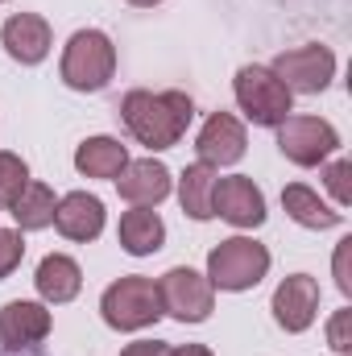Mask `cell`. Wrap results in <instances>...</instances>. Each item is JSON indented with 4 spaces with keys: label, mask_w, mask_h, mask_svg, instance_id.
I'll list each match as a JSON object with an SVG mask.
<instances>
[{
    "label": "cell",
    "mask_w": 352,
    "mask_h": 356,
    "mask_svg": "<svg viewBox=\"0 0 352 356\" xmlns=\"http://www.w3.org/2000/svg\"><path fill=\"white\" fill-rule=\"evenodd\" d=\"M120 120L145 149H175L195 120V104L186 91H129L120 99Z\"/></svg>",
    "instance_id": "cell-1"
},
{
    "label": "cell",
    "mask_w": 352,
    "mask_h": 356,
    "mask_svg": "<svg viewBox=\"0 0 352 356\" xmlns=\"http://www.w3.org/2000/svg\"><path fill=\"white\" fill-rule=\"evenodd\" d=\"M99 311H104V323L116 327V332H141V327H150L166 315L158 282L141 277V273H129V277L112 282L99 298Z\"/></svg>",
    "instance_id": "cell-2"
},
{
    "label": "cell",
    "mask_w": 352,
    "mask_h": 356,
    "mask_svg": "<svg viewBox=\"0 0 352 356\" xmlns=\"http://www.w3.org/2000/svg\"><path fill=\"white\" fill-rule=\"evenodd\" d=\"M116 71V46L108 33L99 29H79L71 33L67 50H63V83L75 91H99L108 88Z\"/></svg>",
    "instance_id": "cell-3"
},
{
    "label": "cell",
    "mask_w": 352,
    "mask_h": 356,
    "mask_svg": "<svg viewBox=\"0 0 352 356\" xmlns=\"http://www.w3.org/2000/svg\"><path fill=\"white\" fill-rule=\"evenodd\" d=\"M269 273V249L257 245L253 236H232V241H220L211 253H207V282L220 286V290H253Z\"/></svg>",
    "instance_id": "cell-4"
},
{
    "label": "cell",
    "mask_w": 352,
    "mask_h": 356,
    "mask_svg": "<svg viewBox=\"0 0 352 356\" xmlns=\"http://www.w3.org/2000/svg\"><path fill=\"white\" fill-rule=\"evenodd\" d=\"M237 104H241V112L253 120V124H262V129H278L286 116H290V104H294V95L286 91V83L269 71V67H241L237 71Z\"/></svg>",
    "instance_id": "cell-5"
},
{
    "label": "cell",
    "mask_w": 352,
    "mask_h": 356,
    "mask_svg": "<svg viewBox=\"0 0 352 356\" xmlns=\"http://www.w3.org/2000/svg\"><path fill=\"white\" fill-rule=\"evenodd\" d=\"M278 149L294 166H319L340 149V133L323 116H286L278 124Z\"/></svg>",
    "instance_id": "cell-6"
},
{
    "label": "cell",
    "mask_w": 352,
    "mask_h": 356,
    "mask_svg": "<svg viewBox=\"0 0 352 356\" xmlns=\"http://www.w3.org/2000/svg\"><path fill=\"white\" fill-rule=\"evenodd\" d=\"M211 290L216 286L203 273H195L191 266H175L170 273H162V282H158L162 311L175 315L178 323H203L211 315V307H216V294Z\"/></svg>",
    "instance_id": "cell-7"
},
{
    "label": "cell",
    "mask_w": 352,
    "mask_h": 356,
    "mask_svg": "<svg viewBox=\"0 0 352 356\" xmlns=\"http://www.w3.org/2000/svg\"><path fill=\"white\" fill-rule=\"evenodd\" d=\"M269 71L286 83L290 95H294V91L319 95V91L332 83V75H336V54H332L328 46L311 42V46H298V50H282Z\"/></svg>",
    "instance_id": "cell-8"
},
{
    "label": "cell",
    "mask_w": 352,
    "mask_h": 356,
    "mask_svg": "<svg viewBox=\"0 0 352 356\" xmlns=\"http://www.w3.org/2000/svg\"><path fill=\"white\" fill-rule=\"evenodd\" d=\"M211 216L228 220L232 228H257V224H265L262 186L245 175L216 178V186H211Z\"/></svg>",
    "instance_id": "cell-9"
},
{
    "label": "cell",
    "mask_w": 352,
    "mask_h": 356,
    "mask_svg": "<svg viewBox=\"0 0 352 356\" xmlns=\"http://www.w3.org/2000/svg\"><path fill=\"white\" fill-rule=\"evenodd\" d=\"M195 154L203 166L220 170V166H232L245 158V124L232 116V112H211L195 137Z\"/></svg>",
    "instance_id": "cell-10"
},
{
    "label": "cell",
    "mask_w": 352,
    "mask_h": 356,
    "mask_svg": "<svg viewBox=\"0 0 352 356\" xmlns=\"http://www.w3.org/2000/svg\"><path fill=\"white\" fill-rule=\"evenodd\" d=\"M319 311V282L307 273H290L273 290V319L282 332H307Z\"/></svg>",
    "instance_id": "cell-11"
},
{
    "label": "cell",
    "mask_w": 352,
    "mask_h": 356,
    "mask_svg": "<svg viewBox=\"0 0 352 356\" xmlns=\"http://www.w3.org/2000/svg\"><path fill=\"white\" fill-rule=\"evenodd\" d=\"M50 327H54L50 311L29 298H13L0 311V344L4 348H38L50 336Z\"/></svg>",
    "instance_id": "cell-12"
},
{
    "label": "cell",
    "mask_w": 352,
    "mask_h": 356,
    "mask_svg": "<svg viewBox=\"0 0 352 356\" xmlns=\"http://www.w3.org/2000/svg\"><path fill=\"white\" fill-rule=\"evenodd\" d=\"M0 46L13 63L21 67H38L46 54H50V25L38 17V13H17L4 21L0 29Z\"/></svg>",
    "instance_id": "cell-13"
},
{
    "label": "cell",
    "mask_w": 352,
    "mask_h": 356,
    "mask_svg": "<svg viewBox=\"0 0 352 356\" xmlns=\"http://www.w3.org/2000/svg\"><path fill=\"white\" fill-rule=\"evenodd\" d=\"M120 199H129L133 207H154L170 195V170L154 158H141V162H129L120 175L112 178Z\"/></svg>",
    "instance_id": "cell-14"
},
{
    "label": "cell",
    "mask_w": 352,
    "mask_h": 356,
    "mask_svg": "<svg viewBox=\"0 0 352 356\" xmlns=\"http://www.w3.org/2000/svg\"><path fill=\"white\" fill-rule=\"evenodd\" d=\"M54 228L67 241H95L104 232V203L88 191H71L54 207Z\"/></svg>",
    "instance_id": "cell-15"
},
{
    "label": "cell",
    "mask_w": 352,
    "mask_h": 356,
    "mask_svg": "<svg viewBox=\"0 0 352 356\" xmlns=\"http://www.w3.org/2000/svg\"><path fill=\"white\" fill-rule=\"evenodd\" d=\"M33 286H38V294L46 302H71L79 294V286H83V269L67 253H46L38 273H33Z\"/></svg>",
    "instance_id": "cell-16"
},
{
    "label": "cell",
    "mask_w": 352,
    "mask_h": 356,
    "mask_svg": "<svg viewBox=\"0 0 352 356\" xmlns=\"http://www.w3.org/2000/svg\"><path fill=\"white\" fill-rule=\"evenodd\" d=\"M162 241H166V224H162L158 211H150V207H133V211L120 216V245H125V253H133V257H150V253L162 249Z\"/></svg>",
    "instance_id": "cell-17"
},
{
    "label": "cell",
    "mask_w": 352,
    "mask_h": 356,
    "mask_svg": "<svg viewBox=\"0 0 352 356\" xmlns=\"http://www.w3.org/2000/svg\"><path fill=\"white\" fill-rule=\"evenodd\" d=\"M129 166V149L116 137H88L75 149V170L88 178H116Z\"/></svg>",
    "instance_id": "cell-18"
},
{
    "label": "cell",
    "mask_w": 352,
    "mask_h": 356,
    "mask_svg": "<svg viewBox=\"0 0 352 356\" xmlns=\"http://www.w3.org/2000/svg\"><path fill=\"white\" fill-rule=\"evenodd\" d=\"M282 207H286V216L294 220V224H303V228H336L340 224V211H332L311 186H303V182H290L286 191H282Z\"/></svg>",
    "instance_id": "cell-19"
},
{
    "label": "cell",
    "mask_w": 352,
    "mask_h": 356,
    "mask_svg": "<svg viewBox=\"0 0 352 356\" xmlns=\"http://www.w3.org/2000/svg\"><path fill=\"white\" fill-rule=\"evenodd\" d=\"M8 207H13V220H17L21 232H38V228H50V224H54L58 199H54V191H50L46 182H25V191H21Z\"/></svg>",
    "instance_id": "cell-20"
},
{
    "label": "cell",
    "mask_w": 352,
    "mask_h": 356,
    "mask_svg": "<svg viewBox=\"0 0 352 356\" xmlns=\"http://www.w3.org/2000/svg\"><path fill=\"white\" fill-rule=\"evenodd\" d=\"M211 186H216V170L195 162L178 178V203L191 220H211Z\"/></svg>",
    "instance_id": "cell-21"
},
{
    "label": "cell",
    "mask_w": 352,
    "mask_h": 356,
    "mask_svg": "<svg viewBox=\"0 0 352 356\" xmlns=\"http://www.w3.org/2000/svg\"><path fill=\"white\" fill-rule=\"evenodd\" d=\"M29 182V166L17 154H0V203H13Z\"/></svg>",
    "instance_id": "cell-22"
},
{
    "label": "cell",
    "mask_w": 352,
    "mask_h": 356,
    "mask_svg": "<svg viewBox=\"0 0 352 356\" xmlns=\"http://www.w3.org/2000/svg\"><path fill=\"white\" fill-rule=\"evenodd\" d=\"M25 257V236L21 228H0V277H8Z\"/></svg>",
    "instance_id": "cell-23"
},
{
    "label": "cell",
    "mask_w": 352,
    "mask_h": 356,
    "mask_svg": "<svg viewBox=\"0 0 352 356\" xmlns=\"http://www.w3.org/2000/svg\"><path fill=\"white\" fill-rule=\"evenodd\" d=\"M352 162H344V158H340V162H332V166H328V175H323V182H328V191H332V195H336V203H340V207H349L352 203Z\"/></svg>",
    "instance_id": "cell-24"
},
{
    "label": "cell",
    "mask_w": 352,
    "mask_h": 356,
    "mask_svg": "<svg viewBox=\"0 0 352 356\" xmlns=\"http://www.w3.org/2000/svg\"><path fill=\"white\" fill-rule=\"evenodd\" d=\"M328 340H332L336 353H344V356L352 353V311L349 307L332 315V323H328Z\"/></svg>",
    "instance_id": "cell-25"
},
{
    "label": "cell",
    "mask_w": 352,
    "mask_h": 356,
    "mask_svg": "<svg viewBox=\"0 0 352 356\" xmlns=\"http://www.w3.org/2000/svg\"><path fill=\"white\" fill-rule=\"evenodd\" d=\"M120 356H170V344H162V340H137V344H125Z\"/></svg>",
    "instance_id": "cell-26"
},
{
    "label": "cell",
    "mask_w": 352,
    "mask_h": 356,
    "mask_svg": "<svg viewBox=\"0 0 352 356\" xmlns=\"http://www.w3.org/2000/svg\"><path fill=\"white\" fill-rule=\"evenodd\" d=\"M349 249L352 241H340V253H336V282H340V290L352 294V277H349Z\"/></svg>",
    "instance_id": "cell-27"
},
{
    "label": "cell",
    "mask_w": 352,
    "mask_h": 356,
    "mask_svg": "<svg viewBox=\"0 0 352 356\" xmlns=\"http://www.w3.org/2000/svg\"><path fill=\"white\" fill-rule=\"evenodd\" d=\"M170 356H211V348H203V344H182V348H170Z\"/></svg>",
    "instance_id": "cell-28"
},
{
    "label": "cell",
    "mask_w": 352,
    "mask_h": 356,
    "mask_svg": "<svg viewBox=\"0 0 352 356\" xmlns=\"http://www.w3.org/2000/svg\"><path fill=\"white\" fill-rule=\"evenodd\" d=\"M129 4H137V8H154V4H162V0H129Z\"/></svg>",
    "instance_id": "cell-29"
},
{
    "label": "cell",
    "mask_w": 352,
    "mask_h": 356,
    "mask_svg": "<svg viewBox=\"0 0 352 356\" xmlns=\"http://www.w3.org/2000/svg\"><path fill=\"white\" fill-rule=\"evenodd\" d=\"M0 4H4V0H0Z\"/></svg>",
    "instance_id": "cell-30"
}]
</instances>
